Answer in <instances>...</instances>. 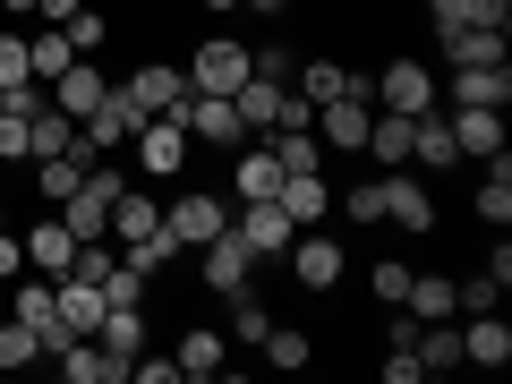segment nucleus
Returning <instances> with one entry per match:
<instances>
[{"instance_id":"nucleus-23","label":"nucleus","mask_w":512,"mask_h":384,"mask_svg":"<svg viewBox=\"0 0 512 384\" xmlns=\"http://www.w3.org/2000/svg\"><path fill=\"white\" fill-rule=\"evenodd\" d=\"M171 359H180V376H222V359H231V342H222L214 325H188Z\"/></svg>"},{"instance_id":"nucleus-38","label":"nucleus","mask_w":512,"mask_h":384,"mask_svg":"<svg viewBox=\"0 0 512 384\" xmlns=\"http://www.w3.org/2000/svg\"><path fill=\"white\" fill-rule=\"evenodd\" d=\"M350 222H384V180H350V197H333Z\"/></svg>"},{"instance_id":"nucleus-27","label":"nucleus","mask_w":512,"mask_h":384,"mask_svg":"<svg viewBox=\"0 0 512 384\" xmlns=\"http://www.w3.org/2000/svg\"><path fill=\"white\" fill-rule=\"evenodd\" d=\"M77 188H86V163H77V154H43L35 163V197L43 205H69Z\"/></svg>"},{"instance_id":"nucleus-40","label":"nucleus","mask_w":512,"mask_h":384,"mask_svg":"<svg viewBox=\"0 0 512 384\" xmlns=\"http://www.w3.org/2000/svg\"><path fill=\"white\" fill-rule=\"evenodd\" d=\"M60 35H69L77 52H103V35H111V18H103V9H77V18L60 26Z\"/></svg>"},{"instance_id":"nucleus-47","label":"nucleus","mask_w":512,"mask_h":384,"mask_svg":"<svg viewBox=\"0 0 512 384\" xmlns=\"http://www.w3.org/2000/svg\"><path fill=\"white\" fill-rule=\"evenodd\" d=\"M205 9H222V18H231V9H239V0H205Z\"/></svg>"},{"instance_id":"nucleus-43","label":"nucleus","mask_w":512,"mask_h":384,"mask_svg":"<svg viewBox=\"0 0 512 384\" xmlns=\"http://www.w3.org/2000/svg\"><path fill=\"white\" fill-rule=\"evenodd\" d=\"M384 376H393V384H419V350H384Z\"/></svg>"},{"instance_id":"nucleus-37","label":"nucleus","mask_w":512,"mask_h":384,"mask_svg":"<svg viewBox=\"0 0 512 384\" xmlns=\"http://www.w3.org/2000/svg\"><path fill=\"white\" fill-rule=\"evenodd\" d=\"M478 222H495V231L512 222V171H487L478 180Z\"/></svg>"},{"instance_id":"nucleus-12","label":"nucleus","mask_w":512,"mask_h":384,"mask_svg":"<svg viewBox=\"0 0 512 384\" xmlns=\"http://www.w3.org/2000/svg\"><path fill=\"white\" fill-rule=\"evenodd\" d=\"M103 94H111V77H103V69H94V52H77V60H69V69H60V77H52V111H69V120H86V111H94V103H103Z\"/></svg>"},{"instance_id":"nucleus-13","label":"nucleus","mask_w":512,"mask_h":384,"mask_svg":"<svg viewBox=\"0 0 512 384\" xmlns=\"http://www.w3.org/2000/svg\"><path fill=\"white\" fill-rule=\"evenodd\" d=\"M384 222H393V231H427V222H436V197H427L419 188V171H384Z\"/></svg>"},{"instance_id":"nucleus-31","label":"nucleus","mask_w":512,"mask_h":384,"mask_svg":"<svg viewBox=\"0 0 512 384\" xmlns=\"http://www.w3.org/2000/svg\"><path fill=\"white\" fill-rule=\"evenodd\" d=\"M350 86H367V77H350L342 60H308V69H299V94H308V103H333V94H350Z\"/></svg>"},{"instance_id":"nucleus-7","label":"nucleus","mask_w":512,"mask_h":384,"mask_svg":"<svg viewBox=\"0 0 512 384\" xmlns=\"http://www.w3.org/2000/svg\"><path fill=\"white\" fill-rule=\"evenodd\" d=\"M180 128L197 146H248V120H239L231 94H180Z\"/></svg>"},{"instance_id":"nucleus-10","label":"nucleus","mask_w":512,"mask_h":384,"mask_svg":"<svg viewBox=\"0 0 512 384\" xmlns=\"http://www.w3.org/2000/svg\"><path fill=\"white\" fill-rule=\"evenodd\" d=\"M444 128H453V154H478V163H495L504 146V111H478V103H453L444 111Z\"/></svg>"},{"instance_id":"nucleus-16","label":"nucleus","mask_w":512,"mask_h":384,"mask_svg":"<svg viewBox=\"0 0 512 384\" xmlns=\"http://www.w3.org/2000/svg\"><path fill=\"white\" fill-rule=\"evenodd\" d=\"M154 231H163V205H154L137 180H128V188H120V205H111V248H128V239H154Z\"/></svg>"},{"instance_id":"nucleus-48","label":"nucleus","mask_w":512,"mask_h":384,"mask_svg":"<svg viewBox=\"0 0 512 384\" xmlns=\"http://www.w3.org/2000/svg\"><path fill=\"white\" fill-rule=\"evenodd\" d=\"M0 231H9V205H0Z\"/></svg>"},{"instance_id":"nucleus-32","label":"nucleus","mask_w":512,"mask_h":384,"mask_svg":"<svg viewBox=\"0 0 512 384\" xmlns=\"http://www.w3.org/2000/svg\"><path fill=\"white\" fill-rule=\"evenodd\" d=\"M26 60H35V77H43V86H52V77H60V69H69V60H77V43L60 35V26H43V35H26Z\"/></svg>"},{"instance_id":"nucleus-26","label":"nucleus","mask_w":512,"mask_h":384,"mask_svg":"<svg viewBox=\"0 0 512 384\" xmlns=\"http://www.w3.org/2000/svg\"><path fill=\"white\" fill-rule=\"evenodd\" d=\"M69 146H77V120L43 103L35 120H26V163H43V154H69Z\"/></svg>"},{"instance_id":"nucleus-15","label":"nucleus","mask_w":512,"mask_h":384,"mask_svg":"<svg viewBox=\"0 0 512 384\" xmlns=\"http://www.w3.org/2000/svg\"><path fill=\"white\" fill-rule=\"evenodd\" d=\"M512 359V325L495 308H470V325H461V367H504Z\"/></svg>"},{"instance_id":"nucleus-24","label":"nucleus","mask_w":512,"mask_h":384,"mask_svg":"<svg viewBox=\"0 0 512 384\" xmlns=\"http://www.w3.org/2000/svg\"><path fill=\"white\" fill-rule=\"evenodd\" d=\"M402 308L419 316V325H444V316L461 308V291H453V282H444V274H410V291H402Z\"/></svg>"},{"instance_id":"nucleus-17","label":"nucleus","mask_w":512,"mask_h":384,"mask_svg":"<svg viewBox=\"0 0 512 384\" xmlns=\"http://www.w3.org/2000/svg\"><path fill=\"white\" fill-rule=\"evenodd\" d=\"M282 94H291L282 77H256V69H248V86L231 94V103H239V120H248V137H274V120H282Z\"/></svg>"},{"instance_id":"nucleus-33","label":"nucleus","mask_w":512,"mask_h":384,"mask_svg":"<svg viewBox=\"0 0 512 384\" xmlns=\"http://www.w3.org/2000/svg\"><path fill=\"white\" fill-rule=\"evenodd\" d=\"M256 350H265V367H282V376L316 359V342H308V333H299V325H274V333H265V342H256Z\"/></svg>"},{"instance_id":"nucleus-9","label":"nucleus","mask_w":512,"mask_h":384,"mask_svg":"<svg viewBox=\"0 0 512 384\" xmlns=\"http://www.w3.org/2000/svg\"><path fill=\"white\" fill-rule=\"evenodd\" d=\"M120 94H128L137 111H146V120H154V111H180V94H188V69H171V60H137V69L120 77Z\"/></svg>"},{"instance_id":"nucleus-42","label":"nucleus","mask_w":512,"mask_h":384,"mask_svg":"<svg viewBox=\"0 0 512 384\" xmlns=\"http://www.w3.org/2000/svg\"><path fill=\"white\" fill-rule=\"evenodd\" d=\"M18 274H26V239L0 231V282H18Z\"/></svg>"},{"instance_id":"nucleus-3","label":"nucleus","mask_w":512,"mask_h":384,"mask_svg":"<svg viewBox=\"0 0 512 384\" xmlns=\"http://www.w3.org/2000/svg\"><path fill=\"white\" fill-rule=\"evenodd\" d=\"M367 103L376 111H402V120H419V111H436V77H427V60H384L376 77H367Z\"/></svg>"},{"instance_id":"nucleus-6","label":"nucleus","mask_w":512,"mask_h":384,"mask_svg":"<svg viewBox=\"0 0 512 384\" xmlns=\"http://www.w3.org/2000/svg\"><path fill=\"white\" fill-rule=\"evenodd\" d=\"M188 256H197L205 291H222V299H231V291H248V274H256V248H248V239L231 231V222H222V231L205 239V248H188Z\"/></svg>"},{"instance_id":"nucleus-1","label":"nucleus","mask_w":512,"mask_h":384,"mask_svg":"<svg viewBox=\"0 0 512 384\" xmlns=\"http://www.w3.org/2000/svg\"><path fill=\"white\" fill-rule=\"evenodd\" d=\"M188 154H197V137L180 128V111H154V120H137V137H128V163L146 171V180H180Z\"/></svg>"},{"instance_id":"nucleus-45","label":"nucleus","mask_w":512,"mask_h":384,"mask_svg":"<svg viewBox=\"0 0 512 384\" xmlns=\"http://www.w3.org/2000/svg\"><path fill=\"white\" fill-rule=\"evenodd\" d=\"M0 9H9V18H35V0H0Z\"/></svg>"},{"instance_id":"nucleus-29","label":"nucleus","mask_w":512,"mask_h":384,"mask_svg":"<svg viewBox=\"0 0 512 384\" xmlns=\"http://www.w3.org/2000/svg\"><path fill=\"white\" fill-rule=\"evenodd\" d=\"M444 367H461V325L444 316V325H419V376H444Z\"/></svg>"},{"instance_id":"nucleus-44","label":"nucleus","mask_w":512,"mask_h":384,"mask_svg":"<svg viewBox=\"0 0 512 384\" xmlns=\"http://www.w3.org/2000/svg\"><path fill=\"white\" fill-rule=\"evenodd\" d=\"M77 9H86V0H35V18H52V26H69Z\"/></svg>"},{"instance_id":"nucleus-5","label":"nucleus","mask_w":512,"mask_h":384,"mask_svg":"<svg viewBox=\"0 0 512 384\" xmlns=\"http://www.w3.org/2000/svg\"><path fill=\"white\" fill-rule=\"evenodd\" d=\"M282 256H291V282H299V291H333V282L350 274V248L333 231H291V248H282Z\"/></svg>"},{"instance_id":"nucleus-4","label":"nucleus","mask_w":512,"mask_h":384,"mask_svg":"<svg viewBox=\"0 0 512 384\" xmlns=\"http://www.w3.org/2000/svg\"><path fill=\"white\" fill-rule=\"evenodd\" d=\"M367 120H376L367 86L333 94V103H316V146H325V154H367Z\"/></svg>"},{"instance_id":"nucleus-22","label":"nucleus","mask_w":512,"mask_h":384,"mask_svg":"<svg viewBox=\"0 0 512 384\" xmlns=\"http://www.w3.org/2000/svg\"><path fill=\"white\" fill-rule=\"evenodd\" d=\"M444 60H453V69H487V60H504V26H444Z\"/></svg>"},{"instance_id":"nucleus-8","label":"nucleus","mask_w":512,"mask_h":384,"mask_svg":"<svg viewBox=\"0 0 512 384\" xmlns=\"http://www.w3.org/2000/svg\"><path fill=\"white\" fill-rule=\"evenodd\" d=\"M231 231L248 239L256 256H282V248H291V231H299V222L282 214V197H248V205H231Z\"/></svg>"},{"instance_id":"nucleus-41","label":"nucleus","mask_w":512,"mask_h":384,"mask_svg":"<svg viewBox=\"0 0 512 384\" xmlns=\"http://www.w3.org/2000/svg\"><path fill=\"white\" fill-rule=\"evenodd\" d=\"M18 154H26V111L0 103V163H18Z\"/></svg>"},{"instance_id":"nucleus-36","label":"nucleus","mask_w":512,"mask_h":384,"mask_svg":"<svg viewBox=\"0 0 512 384\" xmlns=\"http://www.w3.org/2000/svg\"><path fill=\"white\" fill-rule=\"evenodd\" d=\"M402 291H410V265H402V256H376V265H367V299L402 308Z\"/></svg>"},{"instance_id":"nucleus-28","label":"nucleus","mask_w":512,"mask_h":384,"mask_svg":"<svg viewBox=\"0 0 512 384\" xmlns=\"http://www.w3.org/2000/svg\"><path fill=\"white\" fill-rule=\"evenodd\" d=\"M52 214L69 222L77 239H111V197H94V188H77V197H69V205H52Z\"/></svg>"},{"instance_id":"nucleus-46","label":"nucleus","mask_w":512,"mask_h":384,"mask_svg":"<svg viewBox=\"0 0 512 384\" xmlns=\"http://www.w3.org/2000/svg\"><path fill=\"white\" fill-rule=\"evenodd\" d=\"M239 9H265V18H274V9H291V0H239Z\"/></svg>"},{"instance_id":"nucleus-21","label":"nucleus","mask_w":512,"mask_h":384,"mask_svg":"<svg viewBox=\"0 0 512 384\" xmlns=\"http://www.w3.org/2000/svg\"><path fill=\"white\" fill-rule=\"evenodd\" d=\"M94 342H103L111 359H137V350H146V299H128V308H103Z\"/></svg>"},{"instance_id":"nucleus-20","label":"nucleus","mask_w":512,"mask_h":384,"mask_svg":"<svg viewBox=\"0 0 512 384\" xmlns=\"http://www.w3.org/2000/svg\"><path fill=\"white\" fill-rule=\"evenodd\" d=\"M453 103L504 111V103H512V69H504V60H487V69H453Z\"/></svg>"},{"instance_id":"nucleus-19","label":"nucleus","mask_w":512,"mask_h":384,"mask_svg":"<svg viewBox=\"0 0 512 384\" xmlns=\"http://www.w3.org/2000/svg\"><path fill=\"white\" fill-rule=\"evenodd\" d=\"M52 299H60V325H69V333H94V325H103V308H111L103 282H77V274H60Z\"/></svg>"},{"instance_id":"nucleus-35","label":"nucleus","mask_w":512,"mask_h":384,"mask_svg":"<svg viewBox=\"0 0 512 384\" xmlns=\"http://www.w3.org/2000/svg\"><path fill=\"white\" fill-rule=\"evenodd\" d=\"M274 154H282V171H325V163H333V154L316 146V128H282Z\"/></svg>"},{"instance_id":"nucleus-34","label":"nucleus","mask_w":512,"mask_h":384,"mask_svg":"<svg viewBox=\"0 0 512 384\" xmlns=\"http://www.w3.org/2000/svg\"><path fill=\"white\" fill-rule=\"evenodd\" d=\"M35 359H43V333L9 316V325H0V376H18V367H35Z\"/></svg>"},{"instance_id":"nucleus-30","label":"nucleus","mask_w":512,"mask_h":384,"mask_svg":"<svg viewBox=\"0 0 512 384\" xmlns=\"http://www.w3.org/2000/svg\"><path fill=\"white\" fill-rule=\"evenodd\" d=\"M265 333H274V308H265L256 291H231V342H239V350H256Z\"/></svg>"},{"instance_id":"nucleus-2","label":"nucleus","mask_w":512,"mask_h":384,"mask_svg":"<svg viewBox=\"0 0 512 384\" xmlns=\"http://www.w3.org/2000/svg\"><path fill=\"white\" fill-rule=\"evenodd\" d=\"M256 69V52L239 35H205L197 52H188V94H239Z\"/></svg>"},{"instance_id":"nucleus-25","label":"nucleus","mask_w":512,"mask_h":384,"mask_svg":"<svg viewBox=\"0 0 512 384\" xmlns=\"http://www.w3.org/2000/svg\"><path fill=\"white\" fill-rule=\"evenodd\" d=\"M410 128H419V120H402V111H376V120H367V154H376L384 171H402V163H410Z\"/></svg>"},{"instance_id":"nucleus-14","label":"nucleus","mask_w":512,"mask_h":384,"mask_svg":"<svg viewBox=\"0 0 512 384\" xmlns=\"http://www.w3.org/2000/svg\"><path fill=\"white\" fill-rule=\"evenodd\" d=\"M69 265H77V231H69V222H26V274H69Z\"/></svg>"},{"instance_id":"nucleus-11","label":"nucleus","mask_w":512,"mask_h":384,"mask_svg":"<svg viewBox=\"0 0 512 384\" xmlns=\"http://www.w3.org/2000/svg\"><path fill=\"white\" fill-rule=\"evenodd\" d=\"M163 222H171V239H180V248H205V239L231 222V205H222L214 188H188L180 205H163Z\"/></svg>"},{"instance_id":"nucleus-18","label":"nucleus","mask_w":512,"mask_h":384,"mask_svg":"<svg viewBox=\"0 0 512 384\" xmlns=\"http://www.w3.org/2000/svg\"><path fill=\"white\" fill-rule=\"evenodd\" d=\"M274 197H282V214H291V222H325V214H333L325 171H282V188H274Z\"/></svg>"},{"instance_id":"nucleus-39","label":"nucleus","mask_w":512,"mask_h":384,"mask_svg":"<svg viewBox=\"0 0 512 384\" xmlns=\"http://www.w3.org/2000/svg\"><path fill=\"white\" fill-rule=\"evenodd\" d=\"M26 77H35V60H26V35H0V94L26 86Z\"/></svg>"},{"instance_id":"nucleus-49","label":"nucleus","mask_w":512,"mask_h":384,"mask_svg":"<svg viewBox=\"0 0 512 384\" xmlns=\"http://www.w3.org/2000/svg\"><path fill=\"white\" fill-rule=\"evenodd\" d=\"M0 171H9V163H0Z\"/></svg>"}]
</instances>
